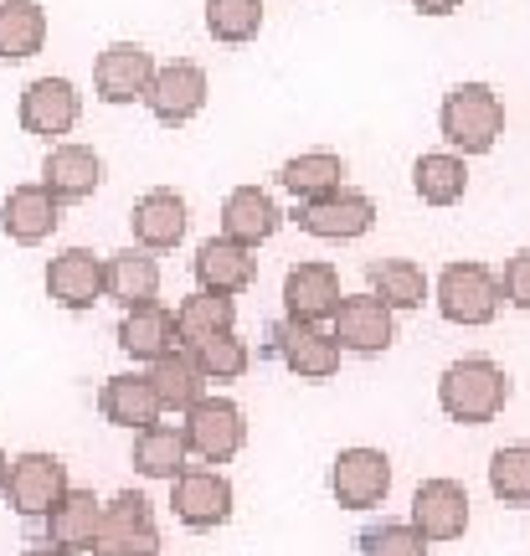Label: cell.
I'll use <instances>...</instances> for the list:
<instances>
[{"label": "cell", "instance_id": "6da1fadb", "mask_svg": "<svg viewBox=\"0 0 530 556\" xmlns=\"http://www.w3.org/2000/svg\"><path fill=\"white\" fill-rule=\"evenodd\" d=\"M505 402H510V377H505V366L490 356H464L438 377V407H443L453 422H464V428L494 422V417L505 413Z\"/></svg>", "mask_w": 530, "mask_h": 556}, {"label": "cell", "instance_id": "7a4b0ae2", "mask_svg": "<svg viewBox=\"0 0 530 556\" xmlns=\"http://www.w3.org/2000/svg\"><path fill=\"white\" fill-rule=\"evenodd\" d=\"M438 129L458 155H490L494 139L505 135V103L490 83H458L438 109Z\"/></svg>", "mask_w": 530, "mask_h": 556}, {"label": "cell", "instance_id": "3957f363", "mask_svg": "<svg viewBox=\"0 0 530 556\" xmlns=\"http://www.w3.org/2000/svg\"><path fill=\"white\" fill-rule=\"evenodd\" d=\"M500 278L484 263H449L438 274V315L449 325H490L500 315Z\"/></svg>", "mask_w": 530, "mask_h": 556}, {"label": "cell", "instance_id": "277c9868", "mask_svg": "<svg viewBox=\"0 0 530 556\" xmlns=\"http://www.w3.org/2000/svg\"><path fill=\"white\" fill-rule=\"evenodd\" d=\"M67 490H73V484H67V464H62L58 454L31 448V454L11 458V475H5V505H11L16 516L47 520L52 516V505H62Z\"/></svg>", "mask_w": 530, "mask_h": 556}, {"label": "cell", "instance_id": "5b68a950", "mask_svg": "<svg viewBox=\"0 0 530 556\" xmlns=\"http://www.w3.org/2000/svg\"><path fill=\"white\" fill-rule=\"evenodd\" d=\"M93 556H160V531H155V516H150V500L135 495V490L109 500L99 520Z\"/></svg>", "mask_w": 530, "mask_h": 556}, {"label": "cell", "instance_id": "8992f818", "mask_svg": "<svg viewBox=\"0 0 530 556\" xmlns=\"http://www.w3.org/2000/svg\"><path fill=\"white\" fill-rule=\"evenodd\" d=\"M180 433H186V448L201 458V464H227L237 458L242 448V438H248V422H242V407L227 397H201L186 422H180Z\"/></svg>", "mask_w": 530, "mask_h": 556}, {"label": "cell", "instance_id": "52a82bcc", "mask_svg": "<svg viewBox=\"0 0 530 556\" xmlns=\"http://www.w3.org/2000/svg\"><path fill=\"white\" fill-rule=\"evenodd\" d=\"M330 495L345 510H371L392 495V458L381 448H340L330 464Z\"/></svg>", "mask_w": 530, "mask_h": 556}, {"label": "cell", "instance_id": "ba28073f", "mask_svg": "<svg viewBox=\"0 0 530 556\" xmlns=\"http://www.w3.org/2000/svg\"><path fill=\"white\" fill-rule=\"evenodd\" d=\"M376 222V201L366 191H351L340 186L330 197H315V201H299V227L310 238H325V242H351V238H366Z\"/></svg>", "mask_w": 530, "mask_h": 556}, {"label": "cell", "instance_id": "9c48e42d", "mask_svg": "<svg viewBox=\"0 0 530 556\" xmlns=\"http://www.w3.org/2000/svg\"><path fill=\"white\" fill-rule=\"evenodd\" d=\"M171 510L191 531H216L232 520V484L222 469H186L171 484Z\"/></svg>", "mask_w": 530, "mask_h": 556}, {"label": "cell", "instance_id": "30bf717a", "mask_svg": "<svg viewBox=\"0 0 530 556\" xmlns=\"http://www.w3.org/2000/svg\"><path fill=\"white\" fill-rule=\"evenodd\" d=\"M330 336L340 340V351H355V356H381V351H392L396 319H392V309H387V304L366 289V294H345V299H340Z\"/></svg>", "mask_w": 530, "mask_h": 556}, {"label": "cell", "instance_id": "8fae6325", "mask_svg": "<svg viewBox=\"0 0 530 556\" xmlns=\"http://www.w3.org/2000/svg\"><path fill=\"white\" fill-rule=\"evenodd\" d=\"M144 103H150V114L165 129H180V124H191L206 109V73L186 58L165 62V67H155V83H150Z\"/></svg>", "mask_w": 530, "mask_h": 556}, {"label": "cell", "instance_id": "7c38bea8", "mask_svg": "<svg viewBox=\"0 0 530 556\" xmlns=\"http://www.w3.org/2000/svg\"><path fill=\"white\" fill-rule=\"evenodd\" d=\"M274 351L278 361L294 371L299 381H330L340 371V340L325 336L319 325H299V319H278L274 325Z\"/></svg>", "mask_w": 530, "mask_h": 556}, {"label": "cell", "instance_id": "4fadbf2b", "mask_svg": "<svg viewBox=\"0 0 530 556\" xmlns=\"http://www.w3.org/2000/svg\"><path fill=\"white\" fill-rule=\"evenodd\" d=\"M78 114H83V99L67 78H31L21 88V129L26 135L62 139V135H73Z\"/></svg>", "mask_w": 530, "mask_h": 556}, {"label": "cell", "instance_id": "5bb4252c", "mask_svg": "<svg viewBox=\"0 0 530 556\" xmlns=\"http://www.w3.org/2000/svg\"><path fill=\"white\" fill-rule=\"evenodd\" d=\"M413 526L422 541H458L469 531V490L458 479H422L413 495Z\"/></svg>", "mask_w": 530, "mask_h": 556}, {"label": "cell", "instance_id": "9a60e30c", "mask_svg": "<svg viewBox=\"0 0 530 556\" xmlns=\"http://www.w3.org/2000/svg\"><path fill=\"white\" fill-rule=\"evenodd\" d=\"M340 274L330 263H294L283 274V319H299V325H325L340 309Z\"/></svg>", "mask_w": 530, "mask_h": 556}, {"label": "cell", "instance_id": "2e32d148", "mask_svg": "<svg viewBox=\"0 0 530 556\" xmlns=\"http://www.w3.org/2000/svg\"><path fill=\"white\" fill-rule=\"evenodd\" d=\"M62 222V201L41 186V180H31V186H11L5 191V201H0V232L11 242H21V248H37V242H47L52 232H58Z\"/></svg>", "mask_w": 530, "mask_h": 556}, {"label": "cell", "instance_id": "e0dca14e", "mask_svg": "<svg viewBox=\"0 0 530 556\" xmlns=\"http://www.w3.org/2000/svg\"><path fill=\"white\" fill-rule=\"evenodd\" d=\"M150 83H155V58L139 41H114L93 62V88L103 103H135L150 93Z\"/></svg>", "mask_w": 530, "mask_h": 556}, {"label": "cell", "instance_id": "ac0fdd59", "mask_svg": "<svg viewBox=\"0 0 530 556\" xmlns=\"http://www.w3.org/2000/svg\"><path fill=\"white\" fill-rule=\"evenodd\" d=\"M47 294H52V304H62V309H93V304L109 294V283H103V258L88 253V248L58 253V258L47 263Z\"/></svg>", "mask_w": 530, "mask_h": 556}, {"label": "cell", "instance_id": "d6986e66", "mask_svg": "<svg viewBox=\"0 0 530 556\" xmlns=\"http://www.w3.org/2000/svg\"><path fill=\"white\" fill-rule=\"evenodd\" d=\"M186 197L171 191V186H155V191H144L135 201V212H129V227H135V242L144 253H171L180 238H186Z\"/></svg>", "mask_w": 530, "mask_h": 556}, {"label": "cell", "instance_id": "ffe728a7", "mask_svg": "<svg viewBox=\"0 0 530 556\" xmlns=\"http://www.w3.org/2000/svg\"><path fill=\"white\" fill-rule=\"evenodd\" d=\"M278 222H283V212H278V201L263 186H237L222 201V238L237 242V248L268 242L278 232Z\"/></svg>", "mask_w": 530, "mask_h": 556}, {"label": "cell", "instance_id": "44dd1931", "mask_svg": "<svg viewBox=\"0 0 530 556\" xmlns=\"http://www.w3.org/2000/svg\"><path fill=\"white\" fill-rule=\"evenodd\" d=\"M253 278H257L253 248H237V242H227V238H206L197 248V283H201V294L232 299V294H242V289H253Z\"/></svg>", "mask_w": 530, "mask_h": 556}, {"label": "cell", "instance_id": "7402d4cb", "mask_svg": "<svg viewBox=\"0 0 530 556\" xmlns=\"http://www.w3.org/2000/svg\"><path fill=\"white\" fill-rule=\"evenodd\" d=\"M103 180V160L88 144H52L41 160V186L58 201H88Z\"/></svg>", "mask_w": 530, "mask_h": 556}, {"label": "cell", "instance_id": "603a6c76", "mask_svg": "<svg viewBox=\"0 0 530 556\" xmlns=\"http://www.w3.org/2000/svg\"><path fill=\"white\" fill-rule=\"evenodd\" d=\"M118 351H129L135 361H150L180 351V319L165 309V304H144V309H129L118 319Z\"/></svg>", "mask_w": 530, "mask_h": 556}, {"label": "cell", "instance_id": "cb8c5ba5", "mask_svg": "<svg viewBox=\"0 0 530 556\" xmlns=\"http://www.w3.org/2000/svg\"><path fill=\"white\" fill-rule=\"evenodd\" d=\"M99 413L114 422V428H135V433H144V428H155L160 422V397H155V381L150 377H135V371H124V377H109L99 392Z\"/></svg>", "mask_w": 530, "mask_h": 556}, {"label": "cell", "instance_id": "d4e9b609", "mask_svg": "<svg viewBox=\"0 0 530 556\" xmlns=\"http://www.w3.org/2000/svg\"><path fill=\"white\" fill-rule=\"evenodd\" d=\"M103 283H109V299L124 304V315L129 309H144V304H155L160 294V263L144 253V248H124L114 258H103Z\"/></svg>", "mask_w": 530, "mask_h": 556}, {"label": "cell", "instance_id": "484cf974", "mask_svg": "<svg viewBox=\"0 0 530 556\" xmlns=\"http://www.w3.org/2000/svg\"><path fill=\"white\" fill-rule=\"evenodd\" d=\"M99 520H103V505L93 500V490H67L62 505H52V516H47V541L58 546V552H93V541H99Z\"/></svg>", "mask_w": 530, "mask_h": 556}, {"label": "cell", "instance_id": "4316f807", "mask_svg": "<svg viewBox=\"0 0 530 556\" xmlns=\"http://www.w3.org/2000/svg\"><path fill=\"white\" fill-rule=\"evenodd\" d=\"M278 186L299 201H315V197H330L345 186V160L335 150H304V155L283 160L278 165Z\"/></svg>", "mask_w": 530, "mask_h": 556}, {"label": "cell", "instance_id": "83f0119b", "mask_svg": "<svg viewBox=\"0 0 530 556\" xmlns=\"http://www.w3.org/2000/svg\"><path fill=\"white\" fill-rule=\"evenodd\" d=\"M47 47L41 0H0V62H26Z\"/></svg>", "mask_w": 530, "mask_h": 556}, {"label": "cell", "instance_id": "f1b7e54d", "mask_svg": "<svg viewBox=\"0 0 530 556\" xmlns=\"http://www.w3.org/2000/svg\"><path fill=\"white\" fill-rule=\"evenodd\" d=\"M191 448H186V433L180 428H171V422H155V428H144V433H135V469L144 479H171L176 484L191 464Z\"/></svg>", "mask_w": 530, "mask_h": 556}, {"label": "cell", "instance_id": "f546056e", "mask_svg": "<svg viewBox=\"0 0 530 556\" xmlns=\"http://www.w3.org/2000/svg\"><path fill=\"white\" fill-rule=\"evenodd\" d=\"M366 283L392 315L396 309H422V299H428V274L413 258H376L366 268Z\"/></svg>", "mask_w": 530, "mask_h": 556}, {"label": "cell", "instance_id": "4dcf8cb0", "mask_svg": "<svg viewBox=\"0 0 530 556\" xmlns=\"http://www.w3.org/2000/svg\"><path fill=\"white\" fill-rule=\"evenodd\" d=\"M150 381H155V397H160V407L165 413H191L206 392V377L197 371V361H191V351H171V356H160L155 366H150Z\"/></svg>", "mask_w": 530, "mask_h": 556}, {"label": "cell", "instance_id": "1f68e13d", "mask_svg": "<svg viewBox=\"0 0 530 556\" xmlns=\"http://www.w3.org/2000/svg\"><path fill=\"white\" fill-rule=\"evenodd\" d=\"M413 191L428 206H453V201H464L469 191V170H464V155H449V150H438V155H422L413 165Z\"/></svg>", "mask_w": 530, "mask_h": 556}, {"label": "cell", "instance_id": "d6a6232c", "mask_svg": "<svg viewBox=\"0 0 530 556\" xmlns=\"http://www.w3.org/2000/svg\"><path fill=\"white\" fill-rule=\"evenodd\" d=\"M180 319V340H212V336H232V325H237V304L232 299H222V294H191L186 304L176 309Z\"/></svg>", "mask_w": 530, "mask_h": 556}, {"label": "cell", "instance_id": "836d02e7", "mask_svg": "<svg viewBox=\"0 0 530 556\" xmlns=\"http://www.w3.org/2000/svg\"><path fill=\"white\" fill-rule=\"evenodd\" d=\"M490 490L500 505L526 510L530 505V443H505L490 458Z\"/></svg>", "mask_w": 530, "mask_h": 556}, {"label": "cell", "instance_id": "e575fe53", "mask_svg": "<svg viewBox=\"0 0 530 556\" xmlns=\"http://www.w3.org/2000/svg\"><path fill=\"white\" fill-rule=\"evenodd\" d=\"M206 31L227 47H242L263 31V0H206Z\"/></svg>", "mask_w": 530, "mask_h": 556}, {"label": "cell", "instance_id": "d590c367", "mask_svg": "<svg viewBox=\"0 0 530 556\" xmlns=\"http://www.w3.org/2000/svg\"><path fill=\"white\" fill-rule=\"evenodd\" d=\"M191 361H197V371L206 381H237L253 366V351H248V340H237V330H232V336L197 340V345H191Z\"/></svg>", "mask_w": 530, "mask_h": 556}, {"label": "cell", "instance_id": "8d00e7d4", "mask_svg": "<svg viewBox=\"0 0 530 556\" xmlns=\"http://www.w3.org/2000/svg\"><path fill=\"white\" fill-rule=\"evenodd\" d=\"M361 556H428V541L417 536L413 520H392V526H371L361 536Z\"/></svg>", "mask_w": 530, "mask_h": 556}, {"label": "cell", "instance_id": "74e56055", "mask_svg": "<svg viewBox=\"0 0 530 556\" xmlns=\"http://www.w3.org/2000/svg\"><path fill=\"white\" fill-rule=\"evenodd\" d=\"M500 289H505V299H510L515 309H530V248H520V253L505 263Z\"/></svg>", "mask_w": 530, "mask_h": 556}, {"label": "cell", "instance_id": "f35d334b", "mask_svg": "<svg viewBox=\"0 0 530 556\" xmlns=\"http://www.w3.org/2000/svg\"><path fill=\"white\" fill-rule=\"evenodd\" d=\"M413 5L422 11V16H453V11H458L464 0H413Z\"/></svg>", "mask_w": 530, "mask_h": 556}, {"label": "cell", "instance_id": "ab89813d", "mask_svg": "<svg viewBox=\"0 0 530 556\" xmlns=\"http://www.w3.org/2000/svg\"><path fill=\"white\" fill-rule=\"evenodd\" d=\"M21 556H67V552H58V546H31V552H21Z\"/></svg>", "mask_w": 530, "mask_h": 556}, {"label": "cell", "instance_id": "60d3db41", "mask_svg": "<svg viewBox=\"0 0 530 556\" xmlns=\"http://www.w3.org/2000/svg\"><path fill=\"white\" fill-rule=\"evenodd\" d=\"M5 475H11V458L0 454V495H5Z\"/></svg>", "mask_w": 530, "mask_h": 556}]
</instances>
